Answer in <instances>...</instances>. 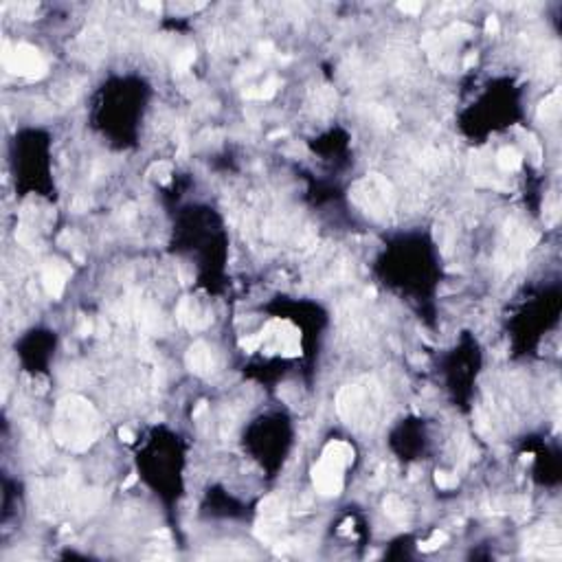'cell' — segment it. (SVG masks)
<instances>
[{"label":"cell","instance_id":"ba28073f","mask_svg":"<svg viewBox=\"0 0 562 562\" xmlns=\"http://www.w3.org/2000/svg\"><path fill=\"white\" fill-rule=\"evenodd\" d=\"M195 59V51L194 49H185L182 53L176 55V59H174V71L176 73H187L189 71V66L194 64Z\"/></svg>","mask_w":562,"mask_h":562},{"label":"cell","instance_id":"44dd1931","mask_svg":"<svg viewBox=\"0 0 562 562\" xmlns=\"http://www.w3.org/2000/svg\"><path fill=\"white\" fill-rule=\"evenodd\" d=\"M259 51H261V55H264V58H268V55H272L274 49H272V44H270V42H261V44H259Z\"/></svg>","mask_w":562,"mask_h":562},{"label":"cell","instance_id":"4fadbf2b","mask_svg":"<svg viewBox=\"0 0 562 562\" xmlns=\"http://www.w3.org/2000/svg\"><path fill=\"white\" fill-rule=\"evenodd\" d=\"M435 483L439 487H444V490H450V487L457 485V479L448 472H435Z\"/></svg>","mask_w":562,"mask_h":562},{"label":"cell","instance_id":"d6986e66","mask_svg":"<svg viewBox=\"0 0 562 562\" xmlns=\"http://www.w3.org/2000/svg\"><path fill=\"white\" fill-rule=\"evenodd\" d=\"M93 332H95V325L90 323L88 319L81 321V325H79V336H88V334H93Z\"/></svg>","mask_w":562,"mask_h":562},{"label":"cell","instance_id":"5b68a950","mask_svg":"<svg viewBox=\"0 0 562 562\" xmlns=\"http://www.w3.org/2000/svg\"><path fill=\"white\" fill-rule=\"evenodd\" d=\"M496 163H499V167L505 169V172H514V169L521 167V154H518L514 147H503V150L499 152V156H496Z\"/></svg>","mask_w":562,"mask_h":562},{"label":"cell","instance_id":"277c9868","mask_svg":"<svg viewBox=\"0 0 562 562\" xmlns=\"http://www.w3.org/2000/svg\"><path fill=\"white\" fill-rule=\"evenodd\" d=\"M66 274H68V270L64 268L59 261L44 266V270H42V284H44L46 292H49L53 299L62 297L64 284H66Z\"/></svg>","mask_w":562,"mask_h":562},{"label":"cell","instance_id":"e0dca14e","mask_svg":"<svg viewBox=\"0 0 562 562\" xmlns=\"http://www.w3.org/2000/svg\"><path fill=\"white\" fill-rule=\"evenodd\" d=\"M119 437L123 439L125 444H132L134 439H136V437H134V433H132V430L128 428V426H121V428H119Z\"/></svg>","mask_w":562,"mask_h":562},{"label":"cell","instance_id":"d4e9b609","mask_svg":"<svg viewBox=\"0 0 562 562\" xmlns=\"http://www.w3.org/2000/svg\"><path fill=\"white\" fill-rule=\"evenodd\" d=\"M286 134H288V132H286V130H277V132H272V134H270V138H279V136H286Z\"/></svg>","mask_w":562,"mask_h":562},{"label":"cell","instance_id":"ffe728a7","mask_svg":"<svg viewBox=\"0 0 562 562\" xmlns=\"http://www.w3.org/2000/svg\"><path fill=\"white\" fill-rule=\"evenodd\" d=\"M141 9H145V11H154V14H160L163 5H160V2H141Z\"/></svg>","mask_w":562,"mask_h":562},{"label":"cell","instance_id":"603a6c76","mask_svg":"<svg viewBox=\"0 0 562 562\" xmlns=\"http://www.w3.org/2000/svg\"><path fill=\"white\" fill-rule=\"evenodd\" d=\"M134 483H136V472H132V474H130V477H128V479H125V481H123V490H128V487H132Z\"/></svg>","mask_w":562,"mask_h":562},{"label":"cell","instance_id":"cb8c5ba5","mask_svg":"<svg viewBox=\"0 0 562 562\" xmlns=\"http://www.w3.org/2000/svg\"><path fill=\"white\" fill-rule=\"evenodd\" d=\"M204 411H207V402H200V404H198V408L194 411V417H200Z\"/></svg>","mask_w":562,"mask_h":562},{"label":"cell","instance_id":"5bb4252c","mask_svg":"<svg viewBox=\"0 0 562 562\" xmlns=\"http://www.w3.org/2000/svg\"><path fill=\"white\" fill-rule=\"evenodd\" d=\"M152 172L158 174L156 178H160L163 182H169V176H172V167H169L167 163H158V165H154V167H152Z\"/></svg>","mask_w":562,"mask_h":562},{"label":"cell","instance_id":"ac0fdd59","mask_svg":"<svg viewBox=\"0 0 562 562\" xmlns=\"http://www.w3.org/2000/svg\"><path fill=\"white\" fill-rule=\"evenodd\" d=\"M485 31L490 33V36H494V33L499 31V20H496L494 16H490V18L485 20Z\"/></svg>","mask_w":562,"mask_h":562},{"label":"cell","instance_id":"8992f818","mask_svg":"<svg viewBox=\"0 0 562 562\" xmlns=\"http://www.w3.org/2000/svg\"><path fill=\"white\" fill-rule=\"evenodd\" d=\"M195 308H194V301L191 299H182L180 306H178L176 310V316L178 321H180L182 325H187V328H198V323H195Z\"/></svg>","mask_w":562,"mask_h":562},{"label":"cell","instance_id":"3957f363","mask_svg":"<svg viewBox=\"0 0 562 562\" xmlns=\"http://www.w3.org/2000/svg\"><path fill=\"white\" fill-rule=\"evenodd\" d=\"M185 363H187V367H189V371L198 373V376H207V373H211V369H213L211 351H209V347L204 345V343H194V345L189 347V351H187V356H185Z\"/></svg>","mask_w":562,"mask_h":562},{"label":"cell","instance_id":"2e32d148","mask_svg":"<svg viewBox=\"0 0 562 562\" xmlns=\"http://www.w3.org/2000/svg\"><path fill=\"white\" fill-rule=\"evenodd\" d=\"M398 9L404 11V14L415 16V14H420V11H422V5H420V2H407V0H404V2H398Z\"/></svg>","mask_w":562,"mask_h":562},{"label":"cell","instance_id":"7402d4cb","mask_svg":"<svg viewBox=\"0 0 562 562\" xmlns=\"http://www.w3.org/2000/svg\"><path fill=\"white\" fill-rule=\"evenodd\" d=\"M474 64H477V53L465 55V59H464V68H472Z\"/></svg>","mask_w":562,"mask_h":562},{"label":"cell","instance_id":"7a4b0ae2","mask_svg":"<svg viewBox=\"0 0 562 562\" xmlns=\"http://www.w3.org/2000/svg\"><path fill=\"white\" fill-rule=\"evenodd\" d=\"M343 468L328 459H321L319 465L314 468L312 477H314V485L316 490L321 492L323 496H336L341 494L343 490V477H341Z\"/></svg>","mask_w":562,"mask_h":562},{"label":"cell","instance_id":"30bf717a","mask_svg":"<svg viewBox=\"0 0 562 562\" xmlns=\"http://www.w3.org/2000/svg\"><path fill=\"white\" fill-rule=\"evenodd\" d=\"M385 512L389 514L391 518H395V521H400V518L404 516V505L400 503L395 496H389V499L385 501Z\"/></svg>","mask_w":562,"mask_h":562},{"label":"cell","instance_id":"6da1fadb","mask_svg":"<svg viewBox=\"0 0 562 562\" xmlns=\"http://www.w3.org/2000/svg\"><path fill=\"white\" fill-rule=\"evenodd\" d=\"M2 51H5L2 53V62H5L7 71L29 77V79H38V77L46 75V62L33 46L18 44L14 49H9V44H5Z\"/></svg>","mask_w":562,"mask_h":562},{"label":"cell","instance_id":"9c48e42d","mask_svg":"<svg viewBox=\"0 0 562 562\" xmlns=\"http://www.w3.org/2000/svg\"><path fill=\"white\" fill-rule=\"evenodd\" d=\"M558 99H560V95L553 93L549 99H544L543 103H540V119H553V116H558Z\"/></svg>","mask_w":562,"mask_h":562},{"label":"cell","instance_id":"8fae6325","mask_svg":"<svg viewBox=\"0 0 562 562\" xmlns=\"http://www.w3.org/2000/svg\"><path fill=\"white\" fill-rule=\"evenodd\" d=\"M446 538H448V536L444 534V531H435V534L430 536L428 540H424V543H420V549H422V551H433V549L442 547V544L446 543Z\"/></svg>","mask_w":562,"mask_h":562},{"label":"cell","instance_id":"7c38bea8","mask_svg":"<svg viewBox=\"0 0 562 562\" xmlns=\"http://www.w3.org/2000/svg\"><path fill=\"white\" fill-rule=\"evenodd\" d=\"M264 343V334H255V336H246V338H242L239 341V347L242 349H246V351H255L257 347Z\"/></svg>","mask_w":562,"mask_h":562},{"label":"cell","instance_id":"9a60e30c","mask_svg":"<svg viewBox=\"0 0 562 562\" xmlns=\"http://www.w3.org/2000/svg\"><path fill=\"white\" fill-rule=\"evenodd\" d=\"M448 33H457V36L468 38V36H472V27H470V24H464V22H455L450 29H448Z\"/></svg>","mask_w":562,"mask_h":562},{"label":"cell","instance_id":"52a82bcc","mask_svg":"<svg viewBox=\"0 0 562 562\" xmlns=\"http://www.w3.org/2000/svg\"><path fill=\"white\" fill-rule=\"evenodd\" d=\"M279 88V79H268L264 86H259L257 90H244V97L246 99H270Z\"/></svg>","mask_w":562,"mask_h":562}]
</instances>
